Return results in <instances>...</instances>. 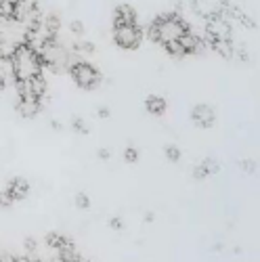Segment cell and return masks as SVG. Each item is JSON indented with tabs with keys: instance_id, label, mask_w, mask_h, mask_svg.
Wrapping results in <instances>:
<instances>
[{
	"instance_id": "obj_1",
	"label": "cell",
	"mask_w": 260,
	"mask_h": 262,
	"mask_svg": "<svg viewBox=\"0 0 260 262\" xmlns=\"http://www.w3.org/2000/svg\"><path fill=\"white\" fill-rule=\"evenodd\" d=\"M189 32H191L189 24L179 13H166V15L158 17L156 21L149 24L147 38L151 42H158V45L166 47V45H172V42H179Z\"/></svg>"
},
{
	"instance_id": "obj_2",
	"label": "cell",
	"mask_w": 260,
	"mask_h": 262,
	"mask_svg": "<svg viewBox=\"0 0 260 262\" xmlns=\"http://www.w3.org/2000/svg\"><path fill=\"white\" fill-rule=\"evenodd\" d=\"M11 63H13V72H15V80L17 82H30L38 76H42V68H45V63H42V57L38 51H34L28 42L24 45H19L13 55H11ZM15 82V84H17Z\"/></svg>"
},
{
	"instance_id": "obj_3",
	"label": "cell",
	"mask_w": 260,
	"mask_h": 262,
	"mask_svg": "<svg viewBox=\"0 0 260 262\" xmlns=\"http://www.w3.org/2000/svg\"><path fill=\"white\" fill-rule=\"evenodd\" d=\"M70 74H72V80L80 86V89H86V91L95 89V86L101 82V74H99V70L95 68V65H91L89 61H84V59L72 65Z\"/></svg>"
},
{
	"instance_id": "obj_4",
	"label": "cell",
	"mask_w": 260,
	"mask_h": 262,
	"mask_svg": "<svg viewBox=\"0 0 260 262\" xmlns=\"http://www.w3.org/2000/svg\"><path fill=\"white\" fill-rule=\"evenodd\" d=\"M143 40V30L139 26H122V28H114V42L120 49L133 51L141 45Z\"/></svg>"
},
{
	"instance_id": "obj_5",
	"label": "cell",
	"mask_w": 260,
	"mask_h": 262,
	"mask_svg": "<svg viewBox=\"0 0 260 262\" xmlns=\"http://www.w3.org/2000/svg\"><path fill=\"white\" fill-rule=\"evenodd\" d=\"M231 24L227 15H219L206 21V38L216 40V42H231Z\"/></svg>"
},
{
	"instance_id": "obj_6",
	"label": "cell",
	"mask_w": 260,
	"mask_h": 262,
	"mask_svg": "<svg viewBox=\"0 0 260 262\" xmlns=\"http://www.w3.org/2000/svg\"><path fill=\"white\" fill-rule=\"evenodd\" d=\"M28 193H30V183L24 177H13L7 183V189H5V206L13 204V202L26 200Z\"/></svg>"
},
{
	"instance_id": "obj_7",
	"label": "cell",
	"mask_w": 260,
	"mask_h": 262,
	"mask_svg": "<svg viewBox=\"0 0 260 262\" xmlns=\"http://www.w3.org/2000/svg\"><path fill=\"white\" fill-rule=\"evenodd\" d=\"M191 120H193L195 126H200V128H210L216 122V114H214V109L210 105L200 103V105H195L191 109Z\"/></svg>"
},
{
	"instance_id": "obj_8",
	"label": "cell",
	"mask_w": 260,
	"mask_h": 262,
	"mask_svg": "<svg viewBox=\"0 0 260 262\" xmlns=\"http://www.w3.org/2000/svg\"><path fill=\"white\" fill-rule=\"evenodd\" d=\"M122 26H139L137 11L130 5H118L114 11V28H122Z\"/></svg>"
},
{
	"instance_id": "obj_9",
	"label": "cell",
	"mask_w": 260,
	"mask_h": 262,
	"mask_svg": "<svg viewBox=\"0 0 260 262\" xmlns=\"http://www.w3.org/2000/svg\"><path fill=\"white\" fill-rule=\"evenodd\" d=\"M179 42H181V47H183L185 55H195V53H202V51L208 49L206 38H200V36H195V34H191V32L185 34Z\"/></svg>"
},
{
	"instance_id": "obj_10",
	"label": "cell",
	"mask_w": 260,
	"mask_h": 262,
	"mask_svg": "<svg viewBox=\"0 0 260 262\" xmlns=\"http://www.w3.org/2000/svg\"><path fill=\"white\" fill-rule=\"evenodd\" d=\"M17 114L21 118H36L40 114V101L38 99H17Z\"/></svg>"
},
{
	"instance_id": "obj_11",
	"label": "cell",
	"mask_w": 260,
	"mask_h": 262,
	"mask_svg": "<svg viewBox=\"0 0 260 262\" xmlns=\"http://www.w3.org/2000/svg\"><path fill=\"white\" fill-rule=\"evenodd\" d=\"M166 107H168L166 99H162L158 95H149L145 99V109H147L151 116H164L166 114Z\"/></svg>"
},
{
	"instance_id": "obj_12",
	"label": "cell",
	"mask_w": 260,
	"mask_h": 262,
	"mask_svg": "<svg viewBox=\"0 0 260 262\" xmlns=\"http://www.w3.org/2000/svg\"><path fill=\"white\" fill-rule=\"evenodd\" d=\"M206 42H208V47H210L214 53H219V55L225 57V59H233V55H235L233 42H216V40H208V38H206Z\"/></svg>"
},
{
	"instance_id": "obj_13",
	"label": "cell",
	"mask_w": 260,
	"mask_h": 262,
	"mask_svg": "<svg viewBox=\"0 0 260 262\" xmlns=\"http://www.w3.org/2000/svg\"><path fill=\"white\" fill-rule=\"evenodd\" d=\"M26 84H28L30 93H32L36 99H42V95L47 93V82H45V78H42V76H38V78L30 80V82H26Z\"/></svg>"
},
{
	"instance_id": "obj_14",
	"label": "cell",
	"mask_w": 260,
	"mask_h": 262,
	"mask_svg": "<svg viewBox=\"0 0 260 262\" xmlns=\"http://www.w3.org/2000/svg\"><path fill=\"white\" fill-rule=\"evenodd\" d=\"M72 53H76L78 57L80 55H93L95 53V45H93V42H89V40H76L74 42V45H72Z\"/></svg>"
},
{
	"instance_id": "obj_15",
	"label": "cell",
	"mask_w": 260,
	"mask_h": 262,
	"mask_svg": "<svg viewBox=\"0 0 260 262\" xmlns=\"http://www.w3.org/2000/svg\"><path fill=\"white\" fill-rule=\"evenodd\" d=\"M164 156L168 162H179L181 160V149L177 145H166L164 147Z\"/></svg>"
},
{
	"instance_id": "obj_16",
	"label": "cell",
	"mask_w": 260,
	"mask_h": 262,
	"mask_svg": "<svg viewBox=\"0 0 260 262\" xmlns=\"http://www.w3.org/2000/svg\"><path fill=\"white\" fill-rule=\"evenodd\" d=\"M206 172H208V177H212V174H216V172H219V162H216L214 158H206L202 164H200Z\"/></svg>"
},
{
	"instance_id": "obj_17",
	"label": "cell",
	"mask_w": 260,
	"mask_h": 262,
	"mask_svg": "<svg viewBox=\"0 0 260 262\" xmlns=\"http://www.w3.org/2000/svg\"><path fill=\"white\" fill-rule=\"evenodd\" d=\"M70 126L76 130V133H80V135H86V133H89V126H86V122L82 120V118H72V122H70Z\"/></svg>"
},
{
	"instance_id": "obj_18",
	"label": "cell",
	"mask_w": 260,
	"mask_h": 262,
	"mask_svg": "<svg viewBox=\"0 0 260 262\" xmlns=\"http://www.w3.org/2000/svg\"><path fill=\"white\" fill-rule=\"evenodd\" d=\"M137 160H139V149H135V147H126V149H124V162L135 164Z\"/></svg>"
},
{
	"instance_id": "obj_19",
	"label": "cell",
	"mask_w": 260,
	"mask_h": 262,
	"mask_svg": "<svg viewBox=\"0 0 260 262\" xmlns=\"http://www.w3.org/2000/svg\"><path fill=\"white\" fill-rule=\"evenodd\" d=\"M172 57H185V51H183V47H181V42H172V45H166L164 47Z\"/></svg>"
},
{
	"instance_id": "obj_20",
	"label": "cell",
	"mask_w": 260,
	"mask_h": 262,
	"mask_svg": "<svg viewBox=\"0 0 260 262\" xmlns=\"http://www.w3.org/2000/svg\"><path fill=\"white\" fill-rule=\"evenodd\" d=\"M70 30H72V34H76V38L80 40L82 36H84V24H82V21H70Z\"/></svg>"
},
{
	"instance_id": "obj_21",
	"label": "cell",
	"mask_w": 260,
	"mask_h": 262,
	"mask_svg": "<svg viewBox=\"0 0 260 262\" xmlns=\"http://www.w3.org/2000/svg\"><path fill=\"white\" fill-rule=\"evenodd\" d=\"M76 206H78L80 210H86V208L91 206V198H89L86 193H78V195H76Z\"/></svg>"
},
{
	"instance_id": "obj_22",
	"label": "cell",
	"mask_w": 260,
	"mask_h": 262,
	"mask_svg": "<svg viewBox=\"0 0 260 262\" xmlns=\"http://www.w3.org/2000/svg\"><path fill=\"white\" fill-rule=\"evenodd\" d=\"M240 168H242L244 172L252 174V172L256 170V162H254V160H240Z\"/></svg>"
},
{
	"instance_id": "obj_23",
	"label": "cell",
	"mask_w": 260,
	"mask_h": 262,
	"mask_svg": "<svg viewBox=\"0 0 260 262\" xmlns=\"http://www.w3.org/2000/svg\"><path fill=\"white\" fill-rule=\"evenodd\" d=\"M193 179H195V181H204V179H208V172H206L202 166H195V168H193Z\"/></svg>"
},
{
	"instance_id": "obj_24",
	"label": "cell",
	"mask_w": 260,
	"mask_h": 262,
	"mask_svg": "<svg viewBox=\"0 0 260 262\" xmlns=\"http://www.w3.org/2000/svg\"><path fill=\"white\" fill-rule=\"evenodd\" d=\"M110 227L114 231H122L124 229V221H122V218H118V216H114V218H110Z\"/></svg>"
},
{
	"instance_id": "obj_25",
	"label": "cell",
	"mask_w": 260,
	"mask_h": 262,
	"mask_svg": "<svg viewBox=\"0 0 260 262\" xmlns=\"http://www.w3.org/2000/svg\"><path fill=\"white\" fill-rule=\"evenodd\" d=\"M235 55H237V59H242V61H250V57H248V51L244 49V47H240L235 51Z\"/></svg>"
},
{
	"instance_id": "obj_26",
	"label": "cell",
	"mask_w": 260,
	"mask_h": 262,
	"mask_svg": "<svg viewBox=\"0 0 260 262\" xmlns=\"http://www.w3.org/2000/svg\"><path fill=\"white\" fill-rule=\"evenodd\" d=\"M97 116L99 118H110V109H107V107H99L97 109Z\"/></svg>"
},
{
	"instance_id": "obj_27",
	"label": "cell",
	"mask_w": 260,
	"mask_h": 262,
	"mask_svg": "<svg viewBox=\"0 0 260 262\" xmlns=\"http://www.w3.org/2000/svg\"><path fill=\"white\" fill-rule=\"evenodd\" d=\"M99 158L101 160H110V149H99Z\"/></svg>"
},
{
	"instance_id": "obj_28",
	"label": "cell",
	"mask_w": 260,
	"mask_h": 262,
	"mask_svg": "<svg viewBox=\"0 0 260 262\" xmlns=\"http://www.w3.org/2000/svg\"><path fill=\"white\" fill-rule=\"evenodd\" d=\"M51 126H53V128H55V130H61V124H59V122H57V120H55V122H53V124H51Z\"/></svg>"
}]
</instances>
